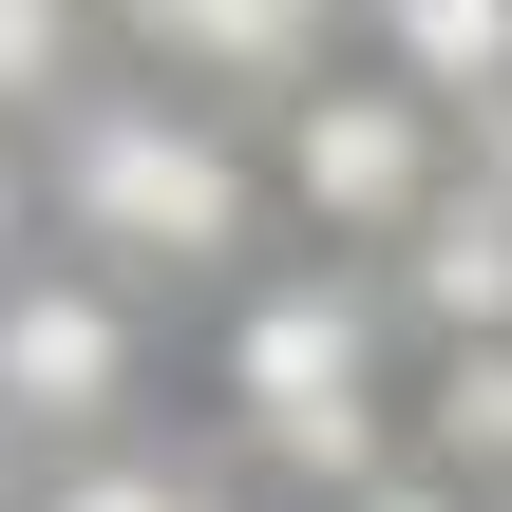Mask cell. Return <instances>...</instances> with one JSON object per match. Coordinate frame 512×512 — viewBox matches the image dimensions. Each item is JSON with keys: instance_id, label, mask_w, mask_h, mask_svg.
<instances>
[{"instance_id": "obj_1", "label": "cell", "mask_w": 512, "mask_h": 512, "mask_svg": "<svg viewBox=\"0 0 512 512\" xmlns=\"http://www.w3.org/2000/svg\"><path fill=\"white\" fill-rule=\"evenodd\" d=\"M228 418H247V456H285V475H323V494L399 475V342H380V304H361L342 266L266 285V304L228 323Z\"/></svg>"}, {"instance_id": "obj_2", "label": "cell", "mask_w": 512, "mask_h": 512, "mask_svg": "<svg viewBox=\"0 0 512 512\" xmlns=\"http://www.w3.org/2000/svg\"><path fill=\"white\" fill-rule=\"evenodd\" d=\"M57 209H76L95 266H228L266 190H247V152H228L209 114H171V95H95V114L57 133Z\"/></svg>"}, {"instance_id": "obj_3", "label": "cell", "mask_w": 512, "mask_h": 512, "mask_svg": "<svg viewBox=\"0 0 512 512\" xmlns=\"http://www.w3.org/2000/svg\"><path fill=\"white\" fill-rule=\"evenodd\" d=\"M437 190H456L437 95H399V76H304V114H285V209H304L323 247H399Z\"/></svg>"}, {"instance_id": "obj_4", "label": "cell", "mask_w": 512, "mask_h": 512, "mask_svg": "<svg viewBox=\"0 0 512 512\" xmlns=\"http://www.w3.org/2000/svg\"><path fill=\"white\" fill-rule=\"evenodd\" d=\"M133 399V304L95 266H19L0 285V437H95Z\"/></svg>"}, {"instance_id": "obj_5", "label": "cell", "mask_w": 512, "mask_h": 512, "mask_svg": "<svg viewBox=\"0 0 512 512\" xmlns=\"http://www.w3.org/2000/svg\"><path fill=\"white\" fill-rule=\"evenodd\" d=\"M399 304H418L437 342H512V190L494 171H456V190L399 228Z\"/></svg>"}, {"instance_id": "obj_6", "label": "cell", "mask_w": 512, "mask_h": 512, "mask_svg": "<svg viewBox=\"0 0 512 512\" xmlns=\"http://www.w3.org/2000/svg\"><path fill=\"white\" fill-rule=\"evenodd\" d=\"M380 19V76L437 95V114H512V0H361Z\"/></svg>"}, {"instance_id": "obj_7", "label": "cell", "mask_w": 512, "mask_h": 512, "mask_svg": "<svg viewBox=\"0 0 512 512\" xmlns=\"http://www.w3.org/2000/svg\"><path fill=\"white\" fill-rule=\"evenodd\" d=\"M323 19H342V0H133V38H152L171 76H304Z\"/></svg>"}, {"instance_id": "obj_8", "label": "cell", "mask_w": 512, "mask_h": 512, "mask_svg": "<svg viewBox=\"0 0 512 512\" xmlns=\"http://www.w3.org/2000/svg\"><path fill=\"white\" fill-rule=\"evenodd\" d=\"M418 456H437L456 494H512V342H437V380H418Z\"/></svg>"}, {"instance_id": "obj_9", "label": "cell", "mask_w": 512, "mask_h": 512, "mask_svg": "<svg viewBox=\"0 0 512 512\" xmlns=\"http://www.w3.org/2000/svg\"><path fill=\"white\" fill-rule=\"evenodd\" d=\"M57 512H228V494H209L190 456H76V475H57Z\"/></svg>"}, {"instance_id": "obj_10", "label": "cell", "mask_w": 512, "mask_h": 512, "mask_svg": "<svg viewBox=\"0 0 512 512\" xmlns=\"http://www.w3.org/2000/svg\"><path fill=\"white\" fill-rule=\"evenodd\" d=\"M76 76V0H0V114H38Z\"/></svg>"}, {"instance_id": "obj_11", "label": "cell", "mask_w": 512, "mask_h": 512, "mask_svg": "<svg viewBox=\"0 0 512 512\" xmlns=\"http://www.w3.org/2000/svg\"><path fill=\"white\" fill-rule=\"evenodd\" d=\"M342 512H475V494H456L437 456H399V475H361V494H342Z\"/></svg>"}, {"instance_id": "obj_12", "label": "cell", "mask_w": 512, "mask_h": 512, "mask_svg": "<svg viewBox=\"0 0 512 512\" xmlns=\"http://www.w3.org/2000/svg\"><path fill=\"white\" fill-rule=\"evenodd\" d=\"M0 285H19V152H0Z\"/></svg>"}, {"instance_id": "obj_13", "label": "cell", "mask_w": 512, "mask_h": 512, "mask_svg": "<svg viewBox=\"0 0 512 512\" xmlns=\"http://www.w3.org/2000/svg\"><path fill=\"white\" fill-rule=\"evenodd\" d=\"M0 494H19V475H0Z\"/></svg>"}]
</instances>
